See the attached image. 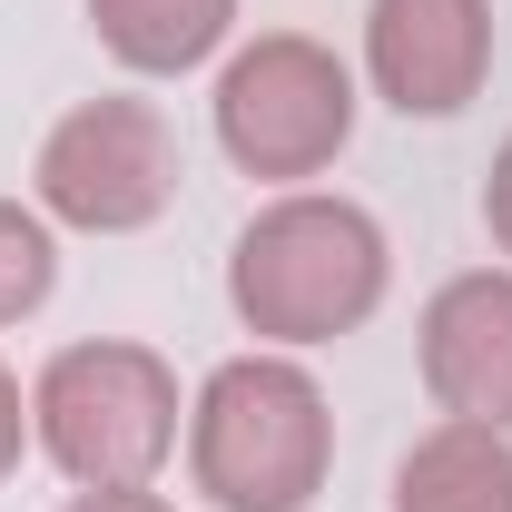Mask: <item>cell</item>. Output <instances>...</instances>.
<instances>
[{
	"label": "cell",
	"mask_w": 512,
	"mask_h": 512,
	"mask_svg": "<svg viewBox=\"0 0 512 512\" xmlns=\"http://www.w3.org/2000/svg\"><path fill=\"white\" fill-rule=\"evenodd\" d=\"M99 50L138 79H178V69L217 60L237 30V0H89Z\"/></svg>",
	"instance_id": "9"
},
{
	"label": "cell",
	"mask_w": 512,
	"mask_h": 512,
	"mask_svg": "<svg viewBox=\"0 0 512 512\" xmlns=\"http://www.w3.org/2000/svg\"><path fill=\"white\" fill-rule=\"evenodd\" d=\"M335 473V414H325V384L256 345L227 355L217 375L197 384L188 404V483L217 512H306Z\"/></svg>",
	"instance_id": "2"
},
{
	"label": "cell",
	"mask_w": 512,
	"mask_h": 512,
	"mask_svg": "<svg viewBox=\"0 0 512 512\" xmlns=\"http://www.w3.org/2000/svg\"><path fill=\"white\" fill-rule=\"evenodd\" d=\"M384 286H394L384 227L355 197H325V188L266 197L237 227V247H227V306L276 355H306V345L355 335L384 306Z\"/></svg>",
	"instance_id": "1"
},
{
	"label": "cell",
	"mask_w": 512,
	"mask_h": 512,
	"mask_svg": "<svg viewBox=\"0 0 512 512\" xmlns=\"http://www.w3.org/2000/svg\"><path fill=\"white\" fill-rule=\"evenodd\" d=\"M50 286H60V237H50V217L20 207V197H0V325L40 316Z\"/></svg>",
	"instance_id": "10"
},
{
	"label": "cell",
	"mask_w": 512,
	"mask_h": 512,
	"mask_svg": "<svg viewBox=\"0 0 512 512\" xmlns=\"http://www.w3.org/2000/svg\"><path fill=\"white\" fill-rule=\"evenodd\" d=\"M355 109H365L355 69L335 60L325 40H306V30H256L247 50H227L217 99H207L217 148L247 178H276V188L325 178L345 158V138H355Z\"/></svg>",
	"instance_id": "4"
},
{
	"label": "cell",
	"mask_w": 512,
	"mask_h": 512,
	"mask_svg": "<svg viewBox=\"0 0 512 512\" xmlns=\"http://www.w3.org/2000/svg\"><path fill=\"white\" fill-rule=\"evenodd\" d=\"M20 453H30V394H20L10 365H0V483L20 473Z\"/></svg>",
	"instance_id": "11"
},
{
	"label": "cell",
	"mask_w": 512,
	"mask_h": 512,
	"mask_svg": "<svg viewBox=\"0 0 512 512\" xmlns=\"http://www.w3.org/2000/svg\"><path fill=\"white\" fill-rule=\"evenodd\" d=\"M414 365L453 424L512 434V266H473L434 286V306L414 325Z\"/></svg>",
	"instance_id": "7"
},
{
	"label": "cell",
	"mask_w": 512,
	"mask_h": 512,
	"mask_svg": "<svg viewBox=\"0 0 512 512\" xmlns=\"http://www.w3.org/2000/svg\"><path fill=\"white\" fill-rule=\"evenodd\" d=\"M394 512H512V434L444 414L394 463Z\"/></svg>",
	"instance_id": "8"
},
{
	"label": "cell",
	"mask_w": 512,
	"mask_h": 512,
	"mask_svg": "<svg viewBox=\"0 0 512 512\" xmlns=\"http://www.w3.org/2000/svg\"><path fill=\"white\" fill-rule=\"evenodd\" d=\"M178 128L158 119V99H79L30 168V207L79 237H138L178 207Z\"/></svg>",
	"instance_id": "5"
},
{
	"label": "cell",
	"mask_w": 512,
	"mask_h": 512,
	"mask_svg": "<svg viewBox=\"0 0 512 512\" xmlns=\"http://www.w3.org/2000/svg\"><path fill=\"white\" fill-rule=\"evenodd\" d=\"M60 512H178V503H168V493H148V483H138V493H69Z\"/></svg>",
	"instance_id": "13"
},
{
	"label": "cell",
	"mask_w": 512,
	"mask_h": 512,
	"mask_svg": "<svg viewBox=\"0 0 512 512\" xmlns=\"http://www.w3.org/2000/svg\"><path fill=\"white\" fill-rule=\"evenodd\" d=\"M178 365L128 335H79L30 384V444L60 463L79 493H138L178 453Z\"/></svg>",
	"instance_id": "3"
},
{
	"label": "cell",
	"mask_w": 512,
	"mask_h": 512,
	"mask_svg": "<svg viewBox=\"0 0 512 512\" xmlns=\"http://www.w3.org/2000/svg\"><path fill=\"white\" fill-rule=\"evenodd\" d=\"M483 227H493V247L512 256V138L493 148V178H483Z\"/></svg>",
	"instance_id": "12"
},
{
	"label": "cell",
	"mask_w": 512,
	"mask_h": 512,
	"mask_svg": "<svg viewBox=\"0 0 512 512\" xmlns=\"http://www.w3.org/2000/svg\"><path fill=\"white\" fill-rule=\"evenodd\" d=\"M365 79L404 119H463L493 79V0H375Z\"/></svg>",
	"instance_id": "6"
}]
</instances>
